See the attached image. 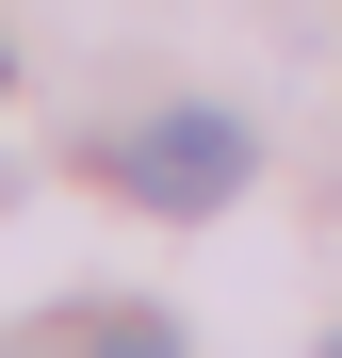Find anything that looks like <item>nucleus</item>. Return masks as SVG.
I'll use <instances>...</instances> for the list:
<instances>
[{"label":"nucleus","instance_id":"nucleus-2","mask_svg":"<svg viewBox=\"0 0 342 358\" xmlns=\"http://www.w3.org/2000/svg\"><path fill=\"white\" fill-rule=\"evenodd\" d=\"M49 342H131L147 358V342H180V326H163V310H49Z\"/></svg>","mask_w":342,"mask_h":358},{"label":"nucleus","instance_id":"nucleus-1","mask_svg":"<svg viewBox=\"0 0 342 358\" xmlns=\"http://www.w3.org/2000/svg\"><path fill=\"white\" fill-rule=\"evenodd\" d=\"M114 196L131 212H228L245 196V114H147L114 147Z\"/></svg>","mask_w":342,"mask_h":358}]
</instances>
